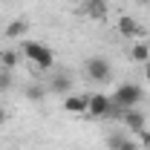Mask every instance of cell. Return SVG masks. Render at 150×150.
I'll return each mask as SVG.
<instances>
[{
    "label": "cell",
    "mask_w": 150,
    "mask_h": 150,
    "mask_svg": "<svg viewBox=\"0 0 150 150\" xmlns=\"http://www.w3.org/2000/svg\"><path fill=\"white\" fill-rule=\"evenodd\" d=\"M20 52L29 58L38 69H52V64H55V52H52L46 43H40V40H26Z\"/></svg>",
    "instance_id": "6da1fadb"
},
{
    "label": "cell",
    "mask_w": 150,
    "mask_h": 150,
    "mask_svg": "<svg viewBox=\"0 0 150 150\" xmlns=\"http://www.w3.org/2000/svg\"><path fill=\"white\" fill-rule=\"evenodd\" d=\"M142 98H144L142 87H139V84H133V81H124V84H118V87H115V93H112V104H118L121 110H133Z\"/></svg>",
    "instance_id": "7a4b0ae2"
},
{
    "label": "cell",
    "mask_w": 150,
    "mask_h": 150,
    "mask_svg": "<svg viewBox=\"0 0 150 150\" xmlns=\"http://www.w3.org/2000/svg\"><path fill=\"white\" fill-rule=\"evenodd\" d=\"M90 115H95V118H104V115H121V107L118 104H112V95H104V93H95L90 95Z\"/></svg>",
    "instance_id": "3957f363"
},
{
    "label": "cell",
    "mask_w": 150,
    "mask_h": 150,
    "mask_svg": "<svg viewBox=\"0 0 150 150\" xmlns=\"http://www.w3.org/2000/svg\"><path fill=\"white\" fill-rule=\"evenodd\" d=\"M84 69H87V78H93V81H107V78L112 75V69H110V61H107V58H101V55L87 58Z\"/></svg>",
    "instance_id": "277c9868"
},
{
    "label": "cell",
    "mask_w": 150,
    "mask_h": 150,
    "mask_svg": "<svg viewBox=\"0 0 150 150\" xmlns=\"http://www.w3.org/2000/svg\"><path fill=\"white\" fill-rule=\"evenodd\" d=\"M118 35H121V38H144V29L139 26L136 18L121 15V18H118Z\"/></svg>",
    "instance_id": "5b68a950"
},
{
    "label": "cell",
    "mask_w": 150,
    "mask_h": 150,
    "mask_svg": "<svg viewBox=\"0 0 150 150\" xmlns=\"http://www.w3.org/2000/svg\"><path fill=\"white\" fill-rule=\"evenodd\" d=\"M64 110L67 112H75V115H84V112L90 110V95H67L64 98Z\"/></svg>",
    "instance_id": "8992f818"
},
{
    "label": "cell",
    "mask_w": 150,
    "mask_h": 150,
    "mask_svg": "<svg viewBox=\"0 0 150 150\" xmlns=\"http://www.w3.org/2000/svg\"><path fill=\"white\" fill-rule=\"evenodd\" d=\"M121 121H124V124H127L133 133H136V130H142V127H147V115H144L142 110H136V107H133V110H124V112H121Z\"/></svg>",
    "instance_id": "52a82bcc"
},
{
    "label": "cell",
    "mask_w": 150,
    "mask_h": 150,
    "mask_svg": "<svg viewBox=\"0 0 150 150\" xmlns=\"http://www.w3.org/2000/svg\"><path fill=\"white\" fill-rule=\"evenodd\" d=\"M84 15L93 20L107 18V0H84Z\"/></svg>",
    "instance_id": "ba28073f"
},
{
    "label": "cell",
    "mask_w": 150,
    "mask_h": 150,
    "mask_svg": "<svg viewBox=\"0 0 150 150\" xmlns=\"http://www.w3.org/2000/svg\"><path fill=\"white\" fill-rule=\"evenodd\" d=\"M107 147H110V150H139V142H133V139H124V136L112 133V136H107Z\"/></svg>",
    "instance_id": "9c48e42d"
},
{
    "label": "cell",
    "mask_w": 150,
    "mask_h": 150,
    "mask_svg": "<svg viewBox=\"0 0 150 150\" xmlns=\"http://www.w3.org/2000/svg\"><path fill=\"white\" fill-rule=\"evenodd\" d=\"M49 90H52L55 95H69V90H72V78H69V75H52Z\"/></svg>",
    "instance_id": "30bf717a"
},
{
    "label": "cell",
    "mask_w": 150,
    "mask_h": 150,
    "mask_svg": "<svg viewBox=\"0 0 150 150\" xmlns=\"http://www.w3.org/2000/svg\"><path fill=\"white\" fill-rule=\"evenodd\" d=\"M26 29H29V20H23V18H15V20H9L6 23V38H20V35H26Z\"/></svg>",
    "instance_id": "8fae6325"
},
{
    "label": "cell",
    "mask_w": 150,
    "mask_h": 150,
    "mask_svg": "<svg viewBox=\"0 0 150 150\" xmlns=\"http://www.w3.org/2000/svg\"><path fill=\"white\" fill-rule=\"evenodd\" d=\"M130 58L136 61V64H147V61H150V46L144 43V40L133 43V49H130Z\"/></svg>",
    "instance_id": "7c38bea8"
},
{
    "label": "cell",
    "mask_w": 150,
    "mask_h": 150,
    "mask_svg": "<svg viewBox=\"0 0 150 150\" xmlns=\"http://www.w3.org/2000/svg\"><path fill=\"white\" fill-rule=\"evenodd\" d=\"M18 61H20V58H18L15 49H3V52H0V67H3V69H9V72L18 67Z\"/></svg>",
    "instance_id": "4fadbf2b"
},
{
    "label": "cell",
    "mask_w": 150,
    "mask_h": 150,
    "mask_svg": "<svg viewBox=\"0 0 150 150\" xmlns=\"http://www.w3.org/2000/svg\"><path fill=\"white\" fill-rule=\"evenodd\" d=\"M43 95H46V90H43V87H38V84L26 87V98H29V101H43Z\"/></svg>",
    "instance_id": "5bb4252c"
},
{
    "label": "cell",
    "mask_w": 150,
    "mask_h": 150,
    "mask_svg": "<svg viewBox=\"0 0 150 150\" xmlns=\"http://www.w3.org/2000/svg\"><path fill=\"white\" fill-rule=\"evenodd\" d=\"M9 90H12V72L0 69V93H9Z\"/></svg>",
    "instance_id": "9a60e30c"
},
{
    "label": "cell",
    "mask_w": 150,
    "mask_h": 150,
    "mask_svg": "<svg viewBox=\"0 0 150 150\" xmlns=\"http://www.w3.org/2000/svg\"><path fill=\"white\" fill-rule=\"evenodd\" d=\"M136 136H139V147L150 150V130H147V127H142V130H136Z\"/></svg>",
    "instance_id": "2e32d148"
},
{
    "label": "cell",
    "mask_w": 150,
    "mask_h": 150,
    "mask_svg": "<svg viewBox=\"0 0 150 150\" xmlns=\"http://www.w3.org/2000/svg\"><path fill=\"white\" fill-rule=\"evenodd\" d=\"M142 67H144V78L150 81V61H147V64H142Z\"/></svg>",
    "instance_id": "e0dca14e"
},
{
    "label": "cell",
    "mask_w": 150,
    "mask_h": 150,
    "mask_svg": "<svg viewBox=\"0 0 150 150\" xmlns=\"http://www.w3.org/2000/svg\"><path fill=\"white\" fill-rule=\"evenodd\" d=\"M0 124H6V110L0 107Z\"/></svg>",
    "instance_id": "ac0fdd59"
},
{
    "label": "cell",
    "mask_w": 150,
    "mask_h": 150,
    "mask_svg": "<svg viewBox=\"0 0 150 150\" xmlns=\"http://www.w3.org/2000/svg\"><path fill=\"white\" fill-rule=\"evenodd\" d=\"M139 3H150V0H139Z\"/></svg>",
    "instance_id": "d6986e66"
}]
</instances>
